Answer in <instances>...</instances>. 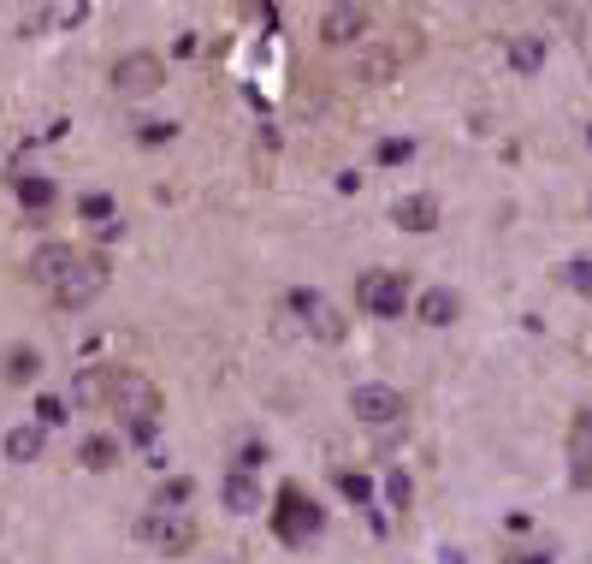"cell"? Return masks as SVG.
Here are the masks:
<instances>
[{
    "label": "cell",
    "mask_w": 592,
    "mask_h": 564,
    "mask_svg": "<svg viewBox=\"0 0 592 564\" xmlns=\"http://www.w3.org/2000/svg\"><path fill=\"white\" fill-rule=\"evenodd\" d=\"M581 434L592 440V410H581Z\"/></svg>",
    "instance_id": "cell-30"
},
{
    "label": "cell",
    "mask_w": 592,
    "mask_h": 564,
    "mask_svg": "<svg viewBox=\"0 0 592 564\" xmlns=\"http://www.w3.org/2000/svg\"><path fill=\"white\" fill-rule=\"evenodd\" d=\"M326 528V511L315 505V493H303L296 482L278 487V500H273V535L285 541V546H308Z\"/></svg>",
    "instance_id": "cell-3"
},
{
    "label": "cell",
    "mask_w": 592,
    "mask_h": 564,
    "mask_svg": "<svg viewBox=\"0 0 592 564\" xmlns=\"http://www.w3.org/2000/svg\"><path fill=\"white\" fill-rule=\"evenodd\" d=\"M586 209H592V191H586Z\"/></svg>",
    "instance_id": "cell-31"
},
{
    "label": "cell",
    "mask_w": 592,
    "mask_h": 564,
    "mask_svg": "<svg viewBox=\"0 0 592 564\" xmlns=\"http://www.w3.org/2000/svg\"><path fill=\"white\" fill-rule=\"evenodd\" d=\"M113 381H119V369H113V363L78 369V374H72V392H65V404H72V410H108Z\"/></svg>",
    "instance_id": "cell-11"
},
{
    "label": "cell",
    "mask_w": 592,
    "mask_h": 564,
    "mask_svg": "<svg viewBox=\"0 0 592 564\" xmlns=\"http://www.w3.org/2000/svg\"><path fill=\"white\" fill-rule=\"evenodd\" d=\"M78 214L95 220V226H113V220H119V202H113L108 191H90V197H78Z\"/></svg>",
    "instance_id": "cell-21"
},
{
    "label": "cell",
    "mask_w": 592,
    "mask_h": 564,
    "mask_svg": "<svg viewBox=\"0 0 592 564\" xmlns=\"http://www.w3.org/2000/svg\"><path fill=\"white\" fill-rule=\"evenodd\" d=\"M386 493H391V505H397V511H404V505H409V475H404V470H397V475H391V482H386Z\"/></svg>",
    "instance_id": "cell-27"
},
{
    "label": "cell",
    "mask_w": 592,
    "mask_h": 564,
    "mask_svg": "<svg viewBox=\"0 0 592 564\" xmlns=\"http://www.w3.org/2000/svg\"><path fill=\"white\" fill-rule=\"evenodd\" d=\"M415 315H421V328H450V321L462 315V298L450 292V285H432V292L415 298Z\"/></svg>",
    "instance_id": "cell-14"
},
{
    "label": "cell",
    "mask_w": 592,
    "mask_h": 564,
    "mask_svg": "<svg viewBox=\"0 0 592 564\" xmlns=\"http://www.w3.org/2000/svg\"><path fill=\"white\" fill-rule=\"evenodd\" d=\"M42 446H48V429L42 422H24V429L7 434V464H37Z\"/></svg>",
    "instance_id": "cell-16"
},
{
    "label": "cell",
    "mask_w": 592,
    "mask_h": 564,
    "mask_svg": "<svg viewBox=\"0 0 592 564\" xmlns=\"http://www.w3.org/2000/svg\"><path fill=\"white\" fill-rule=\"evenodd\" d=\"M12 191H19V209H30V214H48L54 209V179H42V173H19L12 179Z\"/></svg>",
    "instance_id": "cell-17"
},
{
    "label": "cell",
    "mask_w": 592,
    "mask_h": 564,
    "mask_svg": "<svg viewBox=\"0 0 592 564\" xmlns=\"http://www.w3.org/2000/svg\"><path fill=\"white\" fill-rule=\"evenodd\" d=\"M391 220L404 232H439V197H397Z\"/></svg>",
    "instance_id": "cell-13"
},
{
    "label": "cell",
    "mask_w": 592,
    "mask_h": 564,
    "mask_svg": "<svg viewBox=\"0 0 592 564\" xmlns=\"http://www.w3.org/2000/svg\"><path fill=\"white\" fill-rule=\"evenodd\" d=\"M190 500H196V482H190V475H172V482L154 487V505L161 511H184Z\"/></svg>",
    "instance_id": "cell-20"
},
{
    "label": "cell",
    "mask_w": 592,
    "mask_h": 564,
    "mask_svg": "<svg viewBox=\"0 0 592 564\" xmlns=\"http://www.w3.org/2000/svg\"><path fill=\"white\" fill-rule=\"evenodd\" d=\"M356 310H368L379 321H404V310H409V273H397V268L356 273Z\"/></svg>",
    "instance_id": "cell-4"
},
{
    "label": "cell",
    "mask_w": 592,
    "mask_h": 564,
    "mask_svg": "<svg viewBox=\"0 0 592 564\" xmlns=\"http://www.w3.org/2000/svg\"><path fill=\"white\" fill-rule=\"evenodd\" d=\"M119 452H125V446H119V434H90V440L78 446V464H83V470H113Z\"/></svg>",
    "instance_id": "cell-18"
},
{
    "label": "cell",
    "mask_w": 592,
    "mask_h": 564,
    "mask_svg": "<svg viewBox=\"0 0 592 564\" xmlns=\"http://www.w3.org/2000/svg\"><path fill=\"white\" fill-rule=\"evenodd\" d=\"M285 310H290L296 321H303V328L315 333L320 345H338V339H344V315H338L320 292H308V285H296V292L285 298Z\"/></svg>",
    "instance_id": "cell-10"
},
{
    "label": "cell",
    "mask_w": 592,
    "mask_h": 564,
    "mask_svg": "<svg viewBox=\"0 0 592 564\" xmlns=\"http://www.w3.org/2000/svg\"><path fill=\"white\" fill-rule=\"evenodd\" d=\"M220 500H225V511H237V517H255V511H261V482L249 470H232L220 482Z\"/></svg>",
    "instance_id": "cell-15"
},
{
    "label": "cell",
    "mask_w": 592,
    "mask_h": 564,
    "mask_svg": "<svg viewBox=\"0 0 592 564\" xmlns=\"http://www.w3.org/2000/svg\"><path fill=\"white\" fill-rule=\"evenodd\" d=\"M545 54H551V42L539 37V30H510V37H503V60H510L516 78H533L539 66H545Z\"/></svg>",
    "instance_id": "cell-12"
},
{
    "label": "cell",
    "mask_w": 592,
    "mask_h": 564,
    "mask_svg": "<svg viewBox=\"0 0 592 564\" xmlns=\"http://www.w3.org/2000/svg\"><path fill=\"white\" fill-rule=\"evenodd\" d=\"M136 535H143L154 553L178 558V553H190V546H196V517H190V511H161V505H149L143 523H136Z\"/></svg>",
    "instance_id": "cell-6"
},
{
    "label": "cell",
    "mask_w": 592,
    "mask_h": 564,
    "mask_svg": "<svg viewBox=\"0 0 592 564\" xmlns=\"http://www.w3.org/2000/svg\"><path fill=\"white\" fill-rule=\"evenodd\" d=\"M421 54V30L415 24H397L391 37H368L356 48V78L361 83H386V78H397L404 66Z\"/></svg>",
    "instance_id": "cell-2"
},
{
    "label": "cell",
    "mask_w": 592,
    "mask_h": 564,
    "mask_svg": "<svg viewBox=\"0 0 592 564\" xmlns=\"http://www.w3.org/2000/svg\"><path fill=\"white\" fill-rule=\"evenodd\" d=\"M338 493H344V500H356V505H374V482H368V475H356V470H338Z\"/></svg>",
    "instance_id": "cell-22"
},
{
    "label": "cell",
    "mask_w": 592,
    "mask_h": 564,
    "mask_svg": "<svg viewBox=\"0 0 592 564\" xmlns=\"http://www.w3.org/2000/svg\"><path fill=\"white\" fill-rule=\"evenodd\" d=\"M368 30H374V7H361V0H338V7L320 12V42L326 48H350V42L361 48Z\"/></svg>",
    "instance_id": "cell-8"
},
{
    "label": "cell",
    "mask_w": 592,
    "mask_h": 564,
    "mask_svg": "<svg viewBox=\"0 0 592 564\" xmlns=\"http://www.w3.org/2000/svg\"><path fill=\"white\" fill-rule=\"evenodd\" d=\"M136 137H143V143H172V137H178V125H166V119H143V125H136Z\"/></svg>",
    "instance_id": "cell-26"
},
{
    "label": "cell",
    "mask_w": 592,
    "mask_h": 564,
    "mask_svg": "<svg viewBox=\"0 0 592 564\" xmlns=\"http://www.w3.org/2000/svg\"><path fill=\"white\" fill-rule=\"evenodd\" d=\"M83 255H90V250H78V244H37V250H30V268H24V273H30V285H42V292L54 298L60 285L83 268Z\"/></svg>",
    "instance_id": "cell-7"
},
{
    "label": "cell",
    "mask_w": 592,
    "mask_h": 564,
    "mask_svg": "<svg viewBox=\"0 0 592 564\" xmlns=\"http://www.w3.org/2000/svg\"><path fill=\"white\" fill-rule=\"evenodd\" d=\"M503 564H551V553H510Z\"/></svg>",
    "instance_id": "cell-29"
},
{
    "label": "cell",
    "mask_w": 592,
    "mask_h": 564,
    "mask_svg": "<svg viewBox=\"0 0 592 564\" xmlns=\"http://www.w3.org/2000/svg\"><path fill=\"white\" fill-rule=\"evenodd\" d=\"M108 410L125 422V440H131V446H149V440L161 434V386H154L143 369H119Z\"/></svg>",
    "instance_id": "cell-1"
},
{
    "label": "cell",
    "mask_w": 592,
    "mask_h": 564,
    "mask_svg": "<svg viewBox=\"0 0 592 564\" xmlns=\"http://www.w3.org/2000/svg\"><path fill=\"white\" fill-rule=\"evenodd\" d=\"M237 464H243V470H249V464H267V446H243Z\"/></svg>",
    "instance_id": "cell-28"
},
{
    "label": "cell",
    "mask_w": 592,
    "mask_h": 564,
    "mask_svg": "<svg viewBox=\"0 0 592 564\" xmlns=\"http://www.w3.org/2000/svg\"><path fill=\"white\" fill-rule=\"evenodd\" d=\"M0 374H7L12 386L37 381V374H42V351H30V345H12V351H7V363H0Z\"/></svg>",
    "instance_id": "cell-19"
},
{
    "label": "cell",
    "mask_w": 592,
    "mask_h": 564,
    "mask_svg": "<svg viewBox=\"0 0 592 564\" xmlns=\"http://www.w3.org/2000/svg\"><path fill=\"white\" fill-rule=\"evenodd\" d=\"M563 285H569V292H592V262H586V255L563 262Z\"/></svg>",
    "instance_id": "cell-24"
},
{
    "label": "cell",
    "mask_w": 592,
    "mask_h": 564,
    "mask_svg": "<svg viewBox=\"0 0 592 564\" xmlns=\"http://www.w3.org/2000/svg\"><path fill=\"white\" fill-rule=\"evenodd\" d=\"M166 83V60L149 54V48H136V54H119L113 60V90L119 95H154Z\"/></svg>",
    "instance_id": "cell-9"
},
{
    "label": "cell",
    "mask_w": 592,
    "mask_h": 564,
    "mask_svg": "<svg viewBox=\"0 0 592 564\" xmlns=\"http://www.w3.org/2000/svg\"><path fill=\"white\" fill-rule=\"evenodd\" d=\"M37 422H42V429H60V422H65V399H54V392L37 399Z\"/></svg>",
    "instance_id": "cell-25"
},
{
    "label": "cell",
    "mask_w": 592,
    "mask_h": 564,
    "mask_svg": "<svg viewBox=\"0 0 592 564\" xmlns=\"http://www.w3.org/2000/svg\"><path fill=\"white\" fill-rule=\"evenodd\" d=\"M374 161H379V167L415 161V143H409V137H386V143H379V149H374Z\"/></svg>",
    "instance_id": "cell-23"
},
{
    "label": "cell",
    "mask_w": 592,
    "mask_h": 564,
    "mask_svg": "<svg viewBox=\"0 0 592 564\" xmlns=\"http://www.w3.org/2000/svg\"><path fill=\"white\" fill-rule=\"evenodd\" d=\"M350 416L361 422V429L386 434V429H404L409 399L397 386H386V381H361V386H350Z\"/></svg>",
    "instance_id": "cell-5"
}]
</instances>
